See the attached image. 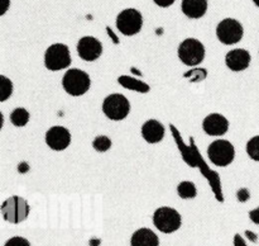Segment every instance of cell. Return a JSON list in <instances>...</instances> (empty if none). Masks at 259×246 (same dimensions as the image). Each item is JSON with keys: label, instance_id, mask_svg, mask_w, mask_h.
<instances>
[{"label": "cell", "instance_id": "cell-22", "mask_svg": "<svg viewBox=\"0 0 259 246\" xmlns=\"http://www.w3.org/2000/svg\"><path fill=\"white\" fill-rule=\"evenodd\" d=\"M4 246H30V243L27 238L20 237V236H15V237L9 238V240L5 242Z\"/></svg>", "mask_w": 259, "mask_h": 246}, {"label": "cell", "instance_id": "cell-27", "mask_svg": "<svg viewBox=\"0 0 259 246\" xmlns=\"http://www.w3.org/2000/svg\"><path fill=\"white\" fill-rule=\"evenodd\" d=\"M253 3H254V4L259 8V0H253Z\"/></svg>", "mask_w": 259, "mask_h": 246}, {"label": "cell", "instance_id": "cell-13", "mask_svg": "<svg viewBox=\"0 0 259 246\" xmlns=\"http://www.w3.org/2000/svg\"><path fill=\"white\" fill-rule=\"evenodd\" d=\"M227 66L232 71L239 73V71L245 70L249 67L250 63V53L243 48H235V50L229 51L225 57Z\"/></svg>", "mask_w": 259, "mask_h": 246}, {"label": "cell", "instance_id": "cell-12", "mask_svg": "<svg viewBox=\"0 0 259 246\" xmlns=\"http://www.w3.org/2000/svg\"><path fill=\"white\" fill-rule=\"evenodd\" d=\"M202 128L209 136H222L229 129V121L223 114L211 113L202 121Z\"/></svg>", "mask_w": 259, "mask_h": 246}, {"label": "cell", "instance_id": "cell-15", "mask_svg": "<svg viewBox=\"0 0 259 246\" xmlns=\"http://www.w3.org/2000/svg\"><path fill=\"white\" fill-rule=\"evenodd\" d=\"M181 9L186 17L191 19H199L206 13L207 0H182Z\"/></svg>", "mask_w": 259, "mask_h": 246}, {"label": "cell", "instance_id": "cell-1", "mask_svg": "<svg viewBox=\"0 0 259 246\" xmlns=\"http://www.w3.org/2000/svg\"><path fill=\"white\" fill-rule=\"evenodd\" d=\"M62 86L67 94L72 96H81L90 89V76L82 70L71 68L63 75Z\"/></svg>", "mask_w": 259, "mask_h": 246}, {"label": "cell", "instance_id": "cell-7", "mask_svg": "<svg viewBox=\"0 0 259 246\" xmlns=\"http://www.w3.org/2000/svg\"><path fill=\"white\" fill-rule=\"evenodd\" d=\"M2 213L5 221L10 223H20L29 215V205L23 198L10 197L2 205Z\"/></svg>", "mask_w": 259, "mask_h": 246}, {"label": "cell", "instance_id": "cell-3", "mask_svg": "<svg viewBox=\"0 0 259 246\" xmlns=\"http://www.w3.org/2000/svg\"><path fill=\"white\" fill-rule=\"evenodd\" d=\"M71 63L70 50L63 43H55L47 48L45 53V65L50 71H60L68 67Z\"/></svg>", "mask_w": 259, "mask_h": 246}, {"label": "cell", "instance_id": "cell-21", "mask_svg": "<svg viewBox=\"0 0 259 246\" xmlns=\"http://www.w3.org/2000/svg\"><path fill=\"white\" fill-rule=\"evenodd\" d=\"M247 152L254 161H259V136H254L248 141Z\"/></svg>", "mask_w": 259, "mask_h": 246}, {"label": "cell", "instance_id": "cell-6", "mask_svg": "<svg viewBox=\"0 0 259 246\" xmlns=\"http://www.w3.org/2000/svg\"><path fill=\"white\" fill-rule=\"evenodd\" d=\"M210 161L217 166H228L235 157V149L227 139H217L207 149Z\"/></svg>", "mask_w": 259, "mask_h": 246}, {"label": "cell", "instance_id": "cell-14", "mask_svg": "<svg viewBox=\"0 0 259 246\" xmlns=\"http://www.w3.org/2000/svg\"><path fill=\"white\" fill-rule=\"evenodd\" d=\"M142 137L148 144H158L164 137V127L156 119H149L142 126Z\"/></svg>", "mask_w": 259, "mask_h": 246}, {"label": "cell", "instance_id": "cell-18", "mask_svg": "<svg viewBox=\"0 0 259 246\" xmlns=\"http://www.w3.org/2000/svg\"><path fill=\"white\" fill-rule=\"evenodd\" d=\"M177 193L182 199H192L196 197L197 189L192 182H182L177 187Z\"/></svg>", "mask_w": 259, "mask_h": 246}, {"label": "cell", "instance_id": "cell-8", "mask_svg": "<svg viewBox=\"0 0 259 246\" xmlns=\"http://www.w3.org/2000/svg\"><path fill=\"white\" fill-rule=\"evenodd\" d=\"M143 25V17L137 9H125L116 17V27L124 36H134L139 33Z\"/></svg>", "mask_w": 259, "mask_h": 246}, {"label": "cell", "instance_id": "cell-23", "mask_svg": "<svg viewBox=\"0 0 259 246\" xmlns=\"http://www.w3.org/2000/svg\"><path fill=\"white\" fill-rule=\"evenodd\" d=\"M153 2L156 3V4L158 5V7L168 8V7H171V5L174 4V3L176 2V0H153Z\"/></svg>", "mask_w": 259, "mask_h": 246}, {"label": "cell", "instance_id": "cell-26", "mask_svg": "<svg viewBox=\"0 0 259 246\" xmlns=\"http://www.w3.org/2000/svg\"><path fill=\"white\" fill-rule=\"evenodd\" d=\"M235 246H247L239 235H237V237H235Z\"/></svg>", "mask_w": 259, "mask_h": 246}, {"label": "cell", "instance_id": "cell-11", "mask_svg": "<svg viewBox=\"0 0 259 246\" xmlns=\"http://www.w3.org/2000/svg\"><path fill=\"white\" fill-rule=\"evenodd\" d=\"M77 53L82 60L89 61H95L103 53V45L100 41L95 37L91 36H86L82 37L77 43Z\"/></svg>", "mask_w": 259, "mask_h": 246}, {"label": "cell", "instance_id": "cell-4", "mask_svg": "<svg viewBox=\"0 0 259 246\" xmlns=\"http://www.w3.org/2000/svg\"><path fill=\"white\" fill-rule=\"evenodd\" d=\"M179 57L187 66H196L205 58V47L196 38H187L179 46Z\"/></svg>", "mask_w": 259, "mask_h": 246}, {"label": "cell", "instance_id": "cell-19", "mask_svg": "<svg viewBox=\"0 0 259 246\" xmlns=\"http://www.w3.org/2000/svg\"><path fill=\"white\" fill-rule=\"evenodd\" d=\"M13 93V83L7 76H0V101H5Z\"/></svg>", "mask_w": 259, "mask_h": 246}, {"label": "cell", "instance_id": "cell-20", "mask_svg": "<svg viewBox=\"0 0 259 246\" xmlns=\"http://www.w3.org/2000/svg\"><path fill=\"white\" fill-rule=\"evenodd\" d=\"M93 147L98 152H106L111 147V139L108 136H98L93 142Z\"/></svg>", "mask_w": 259, "mask_h": 246}, {"label": "cell", "instance_id": "cell-2", "mask_svg": "<svg viewBox=\"0 0 259 246\" xmlns=\"http://www.w3.org/2000/svg\"><path fill=\"white\" fill-rule=\"evenodd\" d=\"M129 111H131V103L123 94L114 93L104 99L103 112L111 121H121L126 118Z\"/></svg>", "mask_w": 259, "mask_h": 246}, {"label": "cell", "instance_id": "cell-24", "mask_svg": "<svg viewBox=\"0 0 259 246\" xmlns=\"http://www.w3.org/2000/svg\"><path fill=\"white\" fill-rule=\"evenodd\" d=\"M249 218L255 223V225H259V207L255 208V209L250 210Z\"/></svg>", "mask_w": 259, "mask_h": 246}, {"label": "cell", "instance_id": "cell-25", "mask_svg": "<svg viewBox=\"0 0 259 246\" xmlns=\"http://www.w3.org/2000/svg\"><path fill=\"white\" fill-rule=\"evenodd\" d=\"M9 5H10V0H3V9H2V13H0V14H5V13H7V10H8V8H9Z\"/></svg>", "mask_w": 259, "mask_h": 246}, {"label": "cell", "instance_id": "cell-17", "mask_svg": "<svg viewBox=\"0 0 259 246\" xmlns=\"http://www.w3.org/2000/svg\"><path fill=\"white\" fill-rule=\"evenodd\" d=\"M30 114L25 108H17L10 114V121L15 127H24L29 122Z\"/></svg>", "mask_w": 259, "mask_h": 246}, {"label": "cell", "instance_id": "cell-5", "mask_svg": "<svg viewBox=\"0 0 259 246\" xmlns=\"http://www.w3.org/2000/svg\"><path fill=\"white\" fill-rule=\"evenodd\" d=\"M153 223L161 232L172 233L181 227L182 218L175 208L161 207L154 212Z\"/></svg>", "mask_w": 259, "mask_h": 246}, {"label": "cell", "instance_id": "cell-9", "mask_svg": "<svg viewBox=\"0 0 259 246\" xmlns=\"http://www.w3.org/2000/svg\"><path fill=\"white\" fill-rule=\"evenodd\" d=\"M244 29L243 25L233 18H227L223 19L217 27L218 40L224 45H234L238 43L243 38Z\"/></svg>", "mask_w": 259, "mask_h": 246}, {"label": "cell", "instance_id": "cell-10", "mask_svg": "<svg viewBox=\"0 0 259 246\" xmlns=\"http://www.w3.org/2000/svg\"><path fill=\"white\" fill-rule=\"evenodd\" d=\"M46 144L55 151H63L71 144L70 131L61 126L51 127L46 133Z\"/></svg>", "mask_w": 259, "mask_h": 246}, {"label": "cell", "instance_id": "cell-16", "mask_svg": "<svg viewBox=\"0 0 259 246\" xmlns=\"http://www.w3.org/2000/svg\"><path fill=\"white\" fill-rule=\"evenodd\" d=\"M132 246H159V238L149 228H139L131 238Z\"/></svg>", "mask_w": 259, "mask_h": 246}]
</instances>
